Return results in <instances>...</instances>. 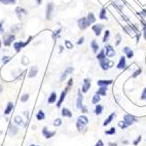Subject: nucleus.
Instances as JSON below:
<instances>
[{
  "label": "nucleus",
  "mask_w": 146,
  "mask_h": 146,
  "mask_svg": "<svg viewBox=\"0 0 146 146\" xmlns=\"http://www.w3.org/2000/svg\"><path fill=\"white\" fill-rule=\"evenodd\" d=\"M90 88H91V80L88 78L84 79V86H82V92H84V93H86V92L90 90Z\"/></svg>",
  "instance_id": "nucleus-8"
},
{
  "label": "nucleus",
  "mask_w": 146,
  "mask_h": 146,
  "mask_svg": "<svg viewBox=\"0 0 146 146\" xmlns=\"http://www.w3.org/2000/svg\"><path fill=\"white\" fill-rule=\"evenodd\" d=\"M76 125H77V129H78V131H84L86 130V125H84V123H81L79 120H77V123H76Z\"/></svg>",
  "instance_id": "nucleus-31"
},
{
  "label": "nucleus",
  "mask_w": 146,
  "mask_h": 146,
  "mask_svg": "<svg viewBox=\"0 0 146 146\" xmlns=\"http://www.w3.org/2000/svg\"><path fill=\"white\" fill-rule=\"evenodd\" d=\"M66 93H67L66 91H63V92H62V94H61L60 99H59V101H58V103H57V107H61V105H62L63 101H64V99H65Z\"/></svg>",
  "instance_id": "nucleus-21"
},
{
  "label": "nucleus",
  "mask_w": 146,
  "mask_h": 146,
  "mask_svg": "<svg viewBox=\"0 0 146 146\" xmlns=\"http://www.w3.org/2000/svg\"><path fill=\"white\" fill-rule=\"evenodd\" d=\"M37 119L38 120H43L45 118V115H44V112L42 111V110H40V111H38V113H37Z\"/></svg>",
  "instance_id": "nucleus-29"
},
{
  "label": "nucleus",
  "mask_w": 146,
  "mask_h": 146,
  "mask_svg": "<svg viewBox=\"0 0 146 146\" xmlns=\"http://www.w3.org/2000/svg\"><path fill=\"white\" fill-rule=\"evenodd\" d=\"M37 73H38V69H37L36 66H32L30 71H29V74L28 76L29 77H35L37 75Z\"/></svg>",
  "instance_id": "nucleus-10"
},
{
  "label": "nucleus",
  "mask_w": 146,
  "mask_h": 146,
  "mask_svg": "<svg viewBox=\"0 0 146 146\" xmlns=\"http://www.w3.org/2000/svg\"><path fill=\"white\" fill-rule=\"evenodd\" d=\"M1 92H2V86L0 84V93H1Z\"/></svg>",
  "instance_id": "nucleus-59"
},
{
  "label": "nucleus",
  "mask_w": 146,
  "mask_h": 146,
  "mask_svg": "<svg viewBox=\"0 0 146 146\" xmlns=\"http://www.w3.org/2000/svg\"><path fill=\"white\" fill-rule=\"evenodd\" d=\"M100 66H101V68L103 69V70H108L109 68H111L113 66V63L111 62L110 60H108V59H103V60L100 61Z\"/></svg>",
  "instance_id": "nucleus-1"
},
{
  "label": "nucleus",
  "mask_w": 146,
  "mask_h": 146,
  "mask_svg": "<svg viewBox=\"0 0 146 146\" xmlns=\"http://www.w3.org/2000/svg\"><path fill=\"white\" fill-rule=\"evenodd\" d=\"M41 1H42V0H36L37 4H41Z\"/></svg>",
  "instance_id": "nucleus-58"
},
{
  "label": "nucleus",
  "mask_w": 146,
  "mask_h": 146,
  "mask_svg": "<svg viewBox=\"0 0 146 146\" xmlns=\"http://www.w3.org/2000/svg\"><path fill=\"white\" fill-rule=\"evenodd\" d=\"M52 11H54V4H52V3H48L46 6V19L47 20H50V19H52Z\"/></svg>",
  "instance_id": "nucleus-6"
},
{
  "label": "nucleus",
  "mask_w": 146,
  "mask_h": 146,
  "mask_svg": "<svg viewBox=\"0 0 146 146\" xmlns=\"http://www.w3.org/2000/svg\"><path fill=\"white\" fill-rule=\"evenodd\" d=\"M105 134H106V135H114L115 134V128H111L110 130L106 131Z\"/></svg>",
  "instance_id": "nucleus-39"
},
{
  "label": "nucleus",
  "mask_w": 146,
  "mask_h": 146,
  "mask_svg": "<svg viewBox=\"0 0 146 146\" xmlns=\"http://www.w3.org/2000/svg\"><path fill=\"white\" fill-rule=\"evenodd\" d=\"M106 93H107V86H100V89L97 92V94L100 95V96H106Z\"/></svg>",
  "instance_id": "nucleus-19"
},
{
  "label": "nucleus",
  "mask_w": 146,
  "mask_h": 146,
  "mask_svg": "<svg viewBox=\"0 0 146 146\" xmlns=\"http://www.w3.org/2000/svg\"><path fill=\"white\" fill-rule=\"evenodd\" d=\"M112 84V80L110 79V80H99V81H97V84L99 86H109V84Z\"/></svg>",
  "instance_id": "nucleus-15"
},
{
  "label": "nucleus",
  "mask_w": 146,
  "mask_h": 146,
  "mask_svg": "<svg viewBox=\"0 0 146 146\" xmlns=\"http://www.w3.org/2000/svg\"><path fill=\"white\" fill-rule=\"evenodd\" d=\"M93 31L95 32V34H96L97 36H99L100 33H101L102 29H103V25H101V24H97V25H94L93 26Z\"/></svg>",
  "instance_id": "nucleus-7"
},
{
  "label": "nucleus",
  "mask_w": 146,
  "mask_h": 146,
  "mask_svg": "<svg viewBox=\"0 0 146 146\" xmlns=\"http://www.w3.org/2000/svg\"><path fill=\"white\" fill-rule=\"evenodd\" d=\"M123 121H125L128 125H133L134 123H136L137 119H136V117L135 116H133V115L125 114V116H123Z\"/></svg>",
  "instance_id": "nucleus-3"
},
{
  "label": "nucleus",
  "mask_w": 146,
  "mask_h": 146,
  "mask_svg": "<svg viewBox=\"0 0 146 146\" xmlns=\"http://www.w3.org/2000/svg\"><path fill=\"white\" fill-rule=\"evenodd\" d=\"M81 109H82V112H84V113H86V108H84V106L81 107Z\"/></svg>",
  "instance_id": "nucleus-56"
},
{
  "label": "nucleus",
  "mask_w": 146,
  "mask_h": 146,
  "mask_svg": "<svg viewBox=\"0 0 146 146\" xmlns=\"http://www.w3.org/2000/svg\"><path fill=\"white\" fill-rule=\"evenodd\" d=\"M123 52H125V54H127V57L128 58H133L134 57V52H133V50H131L130 47H128V46H125V48L123 50Z\"/></svg>",
  "instance_id": "nucleus-13"
},
{
  "label": "nucleus",
  "mask_w": 146,
  "mask_h": 146,
  "mask_svg": "<svg viewBox=\"0 0 146 146\" xmlns=\"http://www.w3.org/2000/svg\"><path fill=\"white\" fill-rule=\"evenodd\" d=\"M18 131H19L18 128H17L15 125H13V123H11V125H9V134H11V136L17 135V134H18Z\"/></svg>",
  "instance_id": "nucleus-18"
},
{
  "label": "nucleus",
  "mask_w": 146,
  "mask_h": 146,
  "mask_svg": "<svg viewBox=\"0 0 146 146\" xmlns=\"http://www.w3.org/2000/svg\"><path fill=\"white\" fill-rule=\"evenodd\" d=\"M60 32H61V29H59L58 31H55V33H54V38H55V39H56V36H59Z\"/></svg>",
  "instance_id": "nucleus-48"
},
{
  "label": "nucleus",
  "mask_w": 146,
  "mask_h": 146,
  "mask_svg": "<svg viewBox=\"0 0 146 146\" xmlns=\"http://www.w3.org/2000/svg\"><path fill=\"white\" fill-rule=\"evenodd\" d=\"M81 107H82V95L80 92H78V94H77V108L80 109Z\"/></svg>",
  "instance_id": "nucleus-20"
},
{
  "label": "nucleus",
  "mask_w": 146,
  "mask_h": 146,
  "mask_svg": "<svg viewBox=\"0 0 146 146\" xmlns=\"http://www.w3.org/2000/svg\"><path fill=\"white\" fill-rule=\"evenodd\" d=\"M95 146H104V144H103V142H102L101 140H99L98 141V143H97Z\"/></svg>",
  "instance_id": "nucleus-49"
},
{
  "label": "nucleus",
  "mask_w": 146,
  "mask_h": 146,
  "mask_svg": "<svg viewBox=\"0 0 146 146\" xmlns=\"http://www.w3.org/2000/svg\"><path fill=\"white\" fill-rule=\"evenodd\" d=\"M91 46H92V48H93V52L96 54V52H98V48H99V45H98V43H97L95 40H93V41L91 42Z\"/></svg>",
  "instance_id": "nucleus-27"
},
{
  "label": "nucleus",
  "mask_w": 146,
  "mask_h": 146,
  "mask_svg": "<svg viewBox=\"0 0 146 146\" xmlns=\"http://www.w3.org/2000/svg\"><path fill=\"white\" fill-rule=\"evenodd\" d=\"M9 60H11V57H7V56H4V57L2 58V62L4 63V64H6Z\"/></svg>",
  "instance_id": "nucleus-43"
},
{
  "label": "nucleus",
  "mask_w": 146,
  "mask_h": 146,
  "mask_svg": "<svg viewBox=\"0 0 146 146\" xmlns=\"http://www.w3.org/2000/svg\"><path fill=\"white\" fill-rule=\"evenodd\" d=\"M143 35H144V38H145V40H146V26L144 27V30H143Z\"/></svg>",
  "instance_id": "nucleus-55"
},
{
  "label": "nucleus",
  "mask_w": 146,
  "mask_h": 146,
  "mask_svg": "<svg viewBox=\"0 0 146 146\" xmlns=\"http://www.w3.org/2000/svg\"><path fill=\"white\" fill-rule=\"evenodd\" d=\"M13 104L11 103V102H9V103L7 104V106H6L5 110H4V114H5V115L9 114V113L11 112V110H13Z\"/></svg>",
  "instance_id": "nucleus-23"
},
{
  "label": "nucleus",
  "mask_w": 146,
  "mask_h": 146,
  "mask_svg": "<svg viewBox=\"0 0 146 146\" xmlns=\"http://www.w3.org/2000/svg\"><path fill=\"white\" fill-rule=\"evenodd\" d=\"M105 52H106V56L109 58L113 57V56L115 55V50H114V48H112L111 45H106V46H105Z\"/></svg>",
  "instance_id": "nucleus-5"
},
{
  "label": "nucleus",
  "mask_w": 146,
  "mask_h": 146,
  "mask_svg": "<svg viewBox=\"0 0 146 146\" xmlns=\"http://www.w3.org/2000/svg\"><path fill=\"white\" fill-rule=\"evenodd\" d=\"M3 33V27H2V23H0V34Z\"/></svg>",
  "instance_id": "nucleus-54"
},
{
  "label": "nucleus",
  "mask_w": 146,
  "mask_h": 146,
  "mask_svg": "<svg viewBox=\"0 0 146 146\" xmlns=\"http://www.w3.org/2000/svg\"><path fill=\"white\" fill-rule=\"evenodd\" d=\"M42 134H43V136H44L46 139H50L52 137H54L55 136V132H50V131H47L46 128L43 129V131H42Z\"/></svg>",
  "instance_id": "nucleus-9"
},
{
  "label": "nucleus",
  "mask_w": 146,
  "mask_h": 146,
  "mask_svg": "<svg viewBox=\"0 0 146 146\" xmlns=\"http://www.w3.org/2000/svg\"><path fill=\"white\" fill-rule=\"evenodd\" d=\"M120 43V36L119 35H117V41H116V45H118Z\"/></svg>",
  "instance_id": "nucleus-53"
},
{
  "label": "nucleus",
  "mask_w": 146,
  "mask_h": 146,
  "mask_svg": "<svg viewBox=\"0 0 146 146\" xmlns=\"http://www.w3.org/2000/svg\"><path fill=\"white\" fill-rule=\"evenodd\" d=\"M28 99H29V95L28 94H25V95H23V96H22L21 101L22 102H26V101H28Z\"/></svg>",
  "instance_id": "nucleus-42"
},
{
  "label": "nucleus",
  "mask_w": 146,
  "mask_h": 146,
  "mask_svg": "<svg viewBox=\"0 0 146 146\" xmlns=\"http://www.w3.org/2000/svg\"><path fill=\"white\" fill-rule=\"evenodd\" d=\"M100 100H101V98H100V95L96 94L94 97H93V100H92V102L94 103V104H98L100 102Z\"/></svg>",
  "instance_id": "nucleus-32"
},
{
  "label": "nucleus",
  "mask_w": 146,
  "mask_h": 146,
  "mask_svg": "<svg viewBox=\"0 0 146 146\" xmlns=\"http://www.w3.org/2000/svg\"><path fill=\"white\" fill-rule=\"evenodd\" d=\"M78 27L81 29V30H84L86 27L89 26V24H88V21H86V18H81L78 20Z\"/></svg>",
  "instance_id": "nucleus-4"
},
{
  "label": "nucleus",
  "mask_w": 146,
  "mask_h": 146,
  "mask_svg": "<svg viewBox=\"0 0 146 146\" xmlns=\"http://www.w3.org/2000/svg\"><path fill=\"white\" fill-rule=\"evenodd\" d=\"M65 45H66V47H67L68 50H72L73 48V44L71 43L69 40H65Z\"/></svg>",
  "instance_id": "nucleus-37"
},
{
  "label": "nucleus",
  "mask_w": 146,
  "mask_h": 146,
  "mask_svg": "<svg viewBox=\"0 0 146 146\" xmlns=\"http://www.w3.org/2000/svg\"><path fill=\"white\" fill-rule=\"evenodd\" d=\"M28 63H29L28 58H27L26 56H24V57L22 58V64H23V65H28Z\"/></svg>",
  "instance_id": "nucleus-41"
},
{
  "label": "nucleus",
  "mask_w": 146,
  "mask_h": 146,
  "mask_svg": "<svg viewBox=\"0 0 146 146\" xmlns=\"http://www.w3.org/2000/svg\"><path fill=\"white\" fill-rule=\"evenodd\" d=\"M140 141H141V136H139L138 138L136 139V140L133 142V144H134V145H135V146H136V145H138V143H139V142H140Z\"/></svg>",
  "instance_id": "nucleus-46"
},
{
  "label": "nucleus",
  "mask_w": 146,
  "mask_h": 146,
  "mask_svg": "<svg viewBox=\"0 0 146 146\" xmlns=\"http://www.w3.org/2000/svg\"><path fill=\"white\" fill-rule=\"evenodd\" d=\"M72 84H73V79H69V82H68V88L72 86Z\"/></svg>",
  "instance_id": "nucleus-52"
},
{
  "label": "nucleus",
  "mask_w": 146,
  "mask_h": 146,
  "mask_svg": "<svg viewBox=\"0 0 146 146\" xmlns=\"http://www.w3.org/2000/svg\"><path fill=\"white\" fill-rule=\"evenodd\" d=\"M31 39H32V37H29V39L27 40V42H25V43H24V42H21V41H20V42H15V44H13V47H15L16 52H20V50H21L24 46H26V45L28 44L29 41H30Z\"/></svg>",
  "instance_id": "nucleus-2"
},
{
  "label": "nucleus",
  "mask_w": 146,
  "mask_h": 146,
  "mask_svg": "<svg viewBox=\"0 0 146 146\" xmlns=\"http://www.w3.org/2000/svg\"><path fill=\"white\" fill-rule=\"evenodd\" d=\"M13 120H15V123H16L18 125H23V119H22L21 116H16Z\"/></svg>",
  "instance_id": "nucleus-33"
},
{
  "label": "nucleus",
  "mask_w": 146,
  "mask_h": 146,
  "mask_svg": "<svg viewBox=\"0 0 146 146\" xmlns=\"http://www.w3.org/2000/svg\"><path fill=\"white\" fill-rule=\"evenodd\" d=\"M15 39H16L15 35H13V34H11V35H9V36H8L7 38H6V39L4 40V44H5L6 46H9V45H11V43H13V41Z\"/></svg>",
  "instance_id": "nucleus-12"
},
{
  "label": "nucleus",
  "mask_w": 146,
  "mask_h": 146,
  "mask_svg": "<svg viewBox=\"0 0 146 146\" xmlns=\"http://www.w3.org/2000/svg\"><path fill=\"white\" fill-rule=\"evenodd\" d=\"M84 37H81L80 39L77 41V44H81V43H84Z\"/></svg>",
  "instance_id": "nucleus-50"
},
{
  "label": "nucleus",
  "mask_w": 146,
  "mask_h": 146,
  "mask_svg": "<svg viewBox=\"0 0 146 146\" xmlns=\"http://www.w3.org/2000/svg\"><path fill=\"white\" fill-rule=\"evenodd\" d=\"M118 125H119V128H120V129H125V128H128V127H129V125H127V123H125V121H123V120L118 123Z\"/></svg>",
  "instance_id": "nucleus-40"
},
{
  "label": "nucleus",
  "mask_w": 146,
  "mask_h": 146,
  "mask_svg": "<svg viewBox=\"0 0 146 146\" xmlns=\"http://www.w3.org/2000/svg\"><path fill=\"white\" fill-rule=\"evenodd\" d=\"M0 47H1V40H0Z\"/></svg>",
  "instance_id": "nucleus-61"
},
{
  "label": "nucleus",
  "mask_w": 146,
  "mask_h": 146,
  "mask_svg": "<svg viewBox=\"0 0 146 146\" xmlns=\"http://www.w3.org/2000/svg\"><path fill=\"white\" fill-rule=\"evenodd\" d=\"M86 21H88V24H89V26L91 25V24L95 23V21H96V19H95V16L93 13H90L89 15H88V18H86Z\"/></svg>",
  "instance_id": "nucleus-16"
},
{
  "label": "nucleus",
  "mask_w": 146,
  "mask_h": 146,
  "mask_svg": "<svg viewBox=\"0 0 146 146\" xmlns=\"http://www.w3.org/2000/svg\"><path fill=\"white\" fill-rule=\"evenodd\" d=\"M77 120H79L81 123H84V125H86L89 123V119H88V117H86V116H84V115H81V116H79Z\"/></svg>",
  "instance_id": "nucleus-26"
},
{
  "label": "nucleus",
  "mask_w": 146,
  "mask_h": 146,
  "mask_svg": "<svg viewBox=\"0 0 146 146\" xmlns=\"http://www.w3.org/2000/svg\"><path fill=\"white\" fill-rule=\"evenodd\" d=\"M141 99H142V100H146V88L143 90V92H142V95H141Z\"/></svg>",
  "instance_id": "nucleus-45"
},
{
  "label": "nucleus",
  "mask_w": 146,
  "mask_h": 146,
  "mask_svg": "<svg viewBox=\"0 0 146 146\" xmlns=\"http://www.w3.org/2000/svg\"><path fill=\"white\" fill-rule=\"evenodd\" d=\"M105 57H106V56H105V50H101L99 55H97V59L100 60V61L103 60V59H105Z\"/></svg>",
  "instance_id": "nucleus-34"
},
{
  "label": "nucleus",
  "mask_w": 146,
  "mask_h": 146,
  "mask_svg": "<svg viewBox=\"0 0 146 146\" xmlns=\"http://www.w3.org/2000/svg\"><path fill=\"white\" fill-rule=\"evenodd\" d=\"M109 36H110V31L106 30V32H105V34H104V37H103V41L106 42L107 40L109 39Z\"/></svg>",
  "instance_id": "nucleus-36"
},
{
  "label": "nucleus",
  "mask_w": 146,
  "mask_h": 146,
  "mask_svg": "<svg viewBox=\"0 0 146 146\" xmlns=\"http://www.w3.org/2000/svg\"><path fill=\"white\" fill-rule=\"evenodd\" d=\"M100 19H101V20H107L106 8H102L101 9V13H100Z\"/></svg>",
  "instance_id": "nucleus-30"
},
{
  "label": "nucleus",
  "mask_w": 146,
  "mask_h": 146,
  "mask_svg": "<svg viewBox=\"0 0 146 146\" xmlns=\"http://www.w3.org/2000/svg\"><path fill=\"white\" fill-rule=\"evenodd\" d=\"M117 68L118 69H123V68H125V57L120 58L119 63H118V65H117Z\"/></svg>",
  "instance_id": "nucleus-22"
},
{
  "label": "nucleus",
  "mask_w": 146,
  "mask_h": 146,
  "mask_svg": "<svg viewBox=\"0 0 146 146\" xmlns=\"http://www.w3.org/2000/svg\"><path fill=\"white\" fill-rule=\"evenodd\" d=\"M114 117H115V113L114 112L111 113V114H110L109 116H108V117H107L106 119H105V121H104V123H103V125H105V127H106L107 125H109V123L113 120V118H114Z\"/></svg>",
  "instance_id": "nucleus-17"
},
{
  "label": "nucleus",
  "mask_w": 146,
  "mask_h": 146,
  "mask_svg": "<svg viewBox=\"0 0 146 146\" xmlns=\"http://www.w3.org/2000/svg\"><path fill=\"white\" fill-rule=\"evenodd\" d=\"M17 0H0V2L3 3V4H13L16 3Z\"/></svg>",
  "instance_id": "nucleus-35"
},
{
  "label": "nucleus",
  "mask_w": 146,
  "mask_h": 146,
  "mask_svg": "<svg viewBox=\"0 0 146 146\" xmlns=\"http://www.w3.org/2000/svg\"><path fill=\"white\" fill-rule=\"evenodd\" d=\"M73 69L72 67H69V68H67L65 71H64V73H63V75H62V77H61V81H64L65 80V78H66V76L68 75V74H71V73L73 72Z\"/></svg>",
  "instance_id": "nucleus-11"
},
{
  "label": "nucleus",
  "mask_w": 146,
  "mask_h": 146,
  "mask_svg": "<svg viewBox=\"0 0 146 146\" xmlns=\"http://www.w3.org/2000/svg\"><path fill=\"white\" fill-rule=\"evenodd\" d=\"M109 146H117V144H115V143H109Z\"/></svg>",
  "instance_id": "nucleus-57"
},
{
  "label": "nucleus",
  "mask_w": 146,
  "mask_h": 146,
  "mask_svg": "<svg viewBox=\"0 0 146 146\" xmlns=\"http://www.w3.org/2000/svg\"><path fill=\"white\" fill-rule=\"evenodd\" d=\"M61 125H62V119H61V118H57V119L54 121V125H55V127H60Z\"/></svg>",
  "instance_id": "nucleus-38"
},
{
  "label": "nucleus",
  "mask_w": 146,
  "mask_h": 146,
  "mask_svg": "<svg viewBox=\"0 0 146 146\" xmlns=\"http://www.w3.org/2000/svg\"><path fill=\"white\" fill-rule=\"evenodd\" d=\"M30 146H38V145H34V144H31Z\"/></svg>",
  "instance_id": "nucleus-60"
},
{
  "label": "nucleus",
  "mask_w": 146,
  "mask_h": 146,
  "mask_svg": "<svg viewBox=\"0 0 146 146\" xmlns=\"http://www.w3.org/2000/svg\"><path fill=\"white\" fill-rule=\"evenodd\" d=\"M56 100H57V95H56V93H52L47 102H48L50 104H52V103H55L56 102Z\"/></svg>",
  "instance_id": "nucleus-25"
},
{
  "label": "nucleus",
  "mask_w": 146,
  "mask_h": 146,
  "mask_svg": "<svg viewBox=\"0 0 146 146\" xmlns=\"http://www.w3.org/2000/svg\"><path fill=\"white\" fill-rule=\"evenodd\" d=\"M140 36H141V34L140 33H137L136 34V37H137V42H139V40H140Z\"/></svg>",
  "instance_id": "nucleus-51"
},
{
  "label": "nucleus",
  "mask_w": 146,
  "mask_h": 146,
  "mask_svg": "<svg viewBox=\"0 0 146 146\" xmlns=\"http://www.w3.org/2000/svg\"><path fill=\"white\" fill-rule=\"evenodd\" d=\"M140 73H141V68H139L138 70H136L135 72H134V74L132 76H133V77H137V76H138Z\"/></svg>",
  "instance_id": "nucleus-44"
},
{
  "label": "nucleus",
  "mask_w": 146,
  "mask_h": 146,
  "mask_svg": "<svg viewBox=\"0 0 146 146\" xmlns=\"http://www.w3.org/2000/svg\"><path fill=\"white\" fill-rule=\"evenodd\" d=\"M16 13H18L19 19H22V17H23L24 15H26L27 11H25L24 8H22V7H17V8H16Z\"/></svg>",
  "instance_id": "nucleus-14"
},
{
  "label": "nucleus",
  "mask_w": 146,
  "mask_h": 146,
  "mask_svg": "<svg viewBox=\"0 0 146 146\" xmlns=\"http://www.w3.org/2000/svg\"><path fill=\"white\" fill-rule=\"evenodd\" d=\"M102 111H103V106H102V105L97 104L96 109H95V113H96L97 115H100L102 113Z\"/></svg>",
  "instance_id": "nucleus-28"
},
{
  "label": "nucleus",
  "mask_w": 146,
  "mask_h": 146,
  "mask_svg": "<svg viewBox=\"0 0 146 146\" xmlns=\"http://www.w3.org/2000/svg\"><path fill=\"white\" fill-rule=\"evenodd\" d=\"M62 115L63 116H66V117H71V116H72L70 110L67 109V108H63L62 109Z\"/></svg>",
  "instance_id": "nucleus-24"
},
{
  "label": "nucleus",
  "mask_w": 146,
  "mask_h": 146,
  "mask_svg": "<svg viewBox=\"0 0 146 146\" xmlns=\"http://www.w3.org/2000/svg\"><path fill=\"white\" fill-rule=\"evenodd\" d=\"M138 16H140L141 18H145L146 17V11H143L142 13H138Z\"/></svg>",
  "instance_id": "nucleus-47"
}]
</instances>
